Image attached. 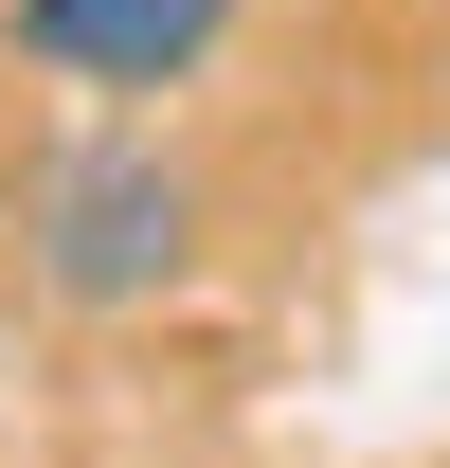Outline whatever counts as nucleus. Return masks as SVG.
I'll return each instance as SVG.
<instances>
[{
  "mask_svg": "<svg viewBox=\"0 0 450 468\" xmlns=\"http://www.w3.org/2000/svg\"><path fill=\"white\" fill-rule=\"evenodd\" d=\"M252 0H18V55L72 72V90H180Z\"/></svg>",
  "mask_w": 450,
  "mask_h": 468,
  "instance_id": "f03ea898",
  "label": "nucleus"
},
{
  "mask_svg": "<svg viewBox=\"0 0 450 468\" xmlns=\"http://www.w3.org/2000/svg\"><path fill=\"white\" fill-rule=\"evenodd\" d=\"M198 234H217V180H198V144H163V126H91V144H55V163L18 180V271H37L72 324L163 306L180 271H198Z\"/></svg>",
  "mask_w": 450,
  "mask_h": 468,
  "instance_id": "f257e3e1",
  "label": "nucleus"
}]
</instances>
